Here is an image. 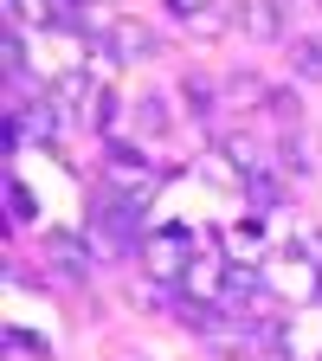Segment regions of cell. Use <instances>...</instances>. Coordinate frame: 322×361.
I'll list each match as a JSON object with an SVG mask.
<instances>
[{"instance_id": "1", "label": "cell", "mask_w": 322, "mask_h": 361, "mask_svg": "<svg viewBox=\"0 0 322 361\" xmlns=\"http://www.w3.org/2000/svg\"><path fill=\"white\" fill-rule=\"evenodd\" d=\"M45 258V271H52V284H65V290H78V284H90L97 278V233H45V245H39Z\"/></svg>"}, {"instance_id": "2", "label": "cell", "mask_w": 322, "mask_h": 361, "mask_svg": "<svg viewBox=\"0 0 322 361\" xmlns=\"http://www.w3.org/2000/svg\"><path fill=\"white\" fill-rule=\"evenodd\" d=\"M97 180H104V188H116V194L149 200V194H155V161L135 149V142L110 135V142H104V168H97Z\"/></svg>"}, {"instance_id": "3", "label": "cell", "mask_w": 322, "mask_h": 361, "mask_svg": "<svg viewBox=\"0 0 322 361\" xmlns=\"http://www.w3.org/2000/svg\"><path fill=\"white\" fill-rule=\"evenodd\" d=\"M187 264H194V239H187V233H149V245H142V278L180 290Z\"/></svg>"}, {"instance_id": "4", "label": "cell", "mask_w": 322, "mask_h": 361, "mask_svg": "<svg viewBox=\"0 0 322 361\" xmlns=\"http://www.w3.org/2000/svg\"><path fill=\"white\" fill-rule=\"evenodd\" d=\"M110 52H116L123 65H142V59H155V52H161V39H155V26L116 13V26H110Z\"/></svg>"}, {"instance_id": "5", "label": "cell", "mask_w": 322, "mask_h": 361, "mask_svg": "<svg viewBox=\"0 0 322 361\" xmlns=\"http://www.w3.org/2000/svg\"><path fill=\"white\" fill-rule=\"evenodd\" d=\"M245 200H252V213H278L290 200V174L278 168V155H271L258 174H245Z\"/></svg>"}, {"instance_id": "6", "label": "cell", "mask_w": 322, "mask_h": 361, "mask_svg": "<svg viewBox=\"0 0 322 361\" xmlns=\"http://www.w3.org/2000/svg\"><path fill=\"white\" fill-rule=\"evenodd\" d=\"M180 110H187L194 123H213V116L225 110V90H219V78L187 71V78H180Z\"/></svg>"}, {"instance_id": "7", "label": "cell", "mask_w": 322, "mask_h": 361, "mask_svg": "<svg viewBox=\"0 0 322 361\" xmlns=\"http://www.w3.org/2000/svg\"><path fill=\"white\" fill-rule=\"evenodd\" d=\"M239 32L245 39H284V0H239Z\"/></svg>"}, {"instance_id": "8", "label": "cell", "mask_w": 322, "mask_h": 361, "mask_svg": "<svg viewBox=\"0 0 322 361\" xmlns=\"http://www.w3.org/2000/svg\"><path fill=\"white\" fill-rule=\"evenodd\" d=\"M225 32H239V7H233V0H206V7L187 20V39H200V45H213Z\"/></svg>"}, {"instance_id": "9", "label": "cell", "mask_w": 322, "mask_h": 361, "mask_svg": "<svg viewBox=\"0 0 322 361\" xmlns=\"http://www.w3.org/2000/svg\"><path fill=\"white\" fill-rule=\"evenodd\" d=\"M219 90H225V110H264V78L252 71V65H239V71H225L219 78Z\"/></svg>"}, {"instance_id": "10", "label": "cell", "mask_w": 322, "mask_h": 361, "mask_svg": "<svg viewBox=\"0 0 322 361\" xmlns=\"http://www.w3.org/2000/svg\"><path fill=\"white\" fill-rule=\"evenodd\" d=\"M271 129H278V135H290V129H303V97H297V90L290 84H271L264 90V110H258Z\"/></svg>"}, {"instance_id": "11", "label": "cell", "mask_w": 322, "mask_h": 361, "mask_svg": "<svg viewBox=\"0 0 322 361\" xmlns=\"http://www.w3.org/2000/svg\"><path fill=\"white\" fill-rule=\"evenodd\" d=\"M284 59H290L297 84H322V39H309V32L284 39Z\"/></svg>"}, {"instance_id": "12", "label": "cell", "mask_w": 322, "mask_h": 361, "mask_svg": "<svg viewBox=\"0 0 322 361\" xmlns=\"http://www.w3.org/2000/svg\"><path fill=\"white\" fill-rule=\"evenodd\" d=\"M84 123H90V129H97V135H104V142H110V135H116V123H123V97H116V90H110V84H97V97H90V110H84Z\"/></svg>"}, {"instance_id": "13", "label": "cell", "mask_w": 322, "mask_h": 361, "mask_svg": "<svg viewBox=\"0 0 322 361\" xmlns=\"http://www.w3.org/2000/svg\"><path fill=\"white\" fill-rule=\"evenodd\" d=\"M7 26H20V32L58 26V0H7Z\"/></svg>"}, {"instance_id": "14", "label": "cell", "mask_w": 322, "mask_h": 361, "mask_svg": "<svg viewBox=\"0 0 322 361\" xmlns=\"http://www.w3.org/2000/svg\"><path fill=\"white\" fill-rule=\"evenodd\" d=\"M129 110H135V129H142V135H161V129L174 123V110H168V97H161V90H142V97H135Z\"/></svg>"}, {"instance_id": "15", "label": "cell", "mask_w": 322, "mask_h": 361, "mask_svg": "<svg viewBox=\"0 0 322 361\" xmlns=\"http://www.w3.org/2000/svg\"><path fill=\"white\" fill-rule=\"evenodd\" d=\"M200 174H206V180H219V188H239V194H245V174H239V161L225 155L219 142H213V149L200 155Z\"/></svg>"}, {"instance_id": "16", "label": "cell", "mask_w": 322, "mask_h": 361, "mask_svg": "<svg viewBox=\"0 0 322 361\" xmlns=\"http://www.w3.org/2000/svg\"><path fill=\"white\" fill-rule=\"evenodd\" d=\"M219 149H225V155L239 161V174H258V168L271 161V155H264V149L252 142V135H219Z\"/></svg>"}, {"instance_id": "17", "label": "cell", "mask_w": 322, "mask_h": 361, "mask_svg": "<svg viewBox=\"0 0 322 361\" xmlns=\"http://www.w3.org/2000/svg\"><path fill=\"white\" fill-rule=\"evenodd\" d=\"M7 200H13V226H26L32 219V194L20 188V180H7Z\"/></svg>"}, {"instance_id": "18", "label": "cell", "mask_w": 322, "mask_h": 361, "mask_svg": "<svg viewBox=\"0 0 322 361\" xmlns=\"http://www.w3.org/2000/svg\"><path fill=\"white\" fill-rule=\"evenodd\" d=\"M200 7H206V0H168V13H174V20H180V26H187V20H194V13H200Z\"/></svg>"}, {"instance_id": "19", "label": "cell", "mask_w": 322, "mask_h": 361, "mask_svg": "<svg viewBox=\"0 0 322 361\" xmlns=\"http://www.w3.org/2000/svg\"><path fill=\"white\" fill-rule=\"evenodd\" d=\"M245 361H290V348L278 342V348H258V355H245Z\"/></svg>"}, {"instance_id": "20", "label": "cell", "mask_w": 322, "mask_h": 361, "mask_svg": "<svg viewBox=\"0 0 322 361\" xmlns=\"http://www.w3.org/2000/svg\"><path fill=\"white\" fill-rule=\"evenodd\" d=\"M110 361H161V355H149V348H116Z\"/></svg>"}]
</instances>
